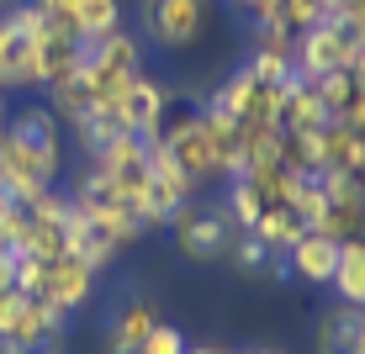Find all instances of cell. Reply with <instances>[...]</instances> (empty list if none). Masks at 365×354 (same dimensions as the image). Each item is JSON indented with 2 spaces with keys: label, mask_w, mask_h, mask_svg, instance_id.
<instances>
[{
  "label": "cell",
  "mask_w": 365,
  "mask_h": 354,
  "mask_svg": "<svg viewBox=\"0 0 365 354\" xmlns=\"http://www.w3.org/2000/svg\"><path fill=\"white\" fill-rule=\"evenodd\" d=\"M58 175H64V122L53 117V106H27L16 117H6V132H0V196L32 201Z\"/></svg>",
  "instance_id": "obj_1"
},
{
  "label": "cell",
  "mask_w": 365,
  "mask_h": 354,
  "mask_svg": "<svg viewBox=\"0 0 365 354\" xmlns=\"http://www.w3.org/2000/svg\"><path fill=\"white\" fill-rule=\"evenodd\" d=\"M143 74V43L133 32H106L101 43H85V58H80V90L91 100V111H111L128 85Z\"/></svg>",
  "instance_id": "obj_2"
},
{
  "label": "cell",
  "mask_w": 365,
  "mask_h": 354,
  "mask_svg": "<svg viewBox=\"0 0 365 354\" xmlns=\"http://www.w3.org/2000/svg\"><path fill=\"white\" fill-rule=\"evenodd\" d=\"M16 291L43 301V307H53V312H64V318H74L80 307H91L96 275L74 254H58V259H21L16 254Z\"/></svg>",
  "instance_id": "obj_3"
},
{
  "label": "cell",
  "mask_w": 365,
  "mask_h": 354,
  "mask_svg": "<svg viewBox=\"0 0 365 354\" xmlns=\"http://www.w3.org/2000/svg\"><path fill=\"white\" fill-rule=\"evenodd\" d=\"M233 217H228V207H222V196L217 201H185L180 212L170 217V238H175V249H180L191 264H212V259H222L228 254V244H233Z\"/></svg>",
  "instance_id": "obj_4"
},
{
  "label": "cell",
  "mask_w": 365,
  "mask_h": 354,
  "mask_svg": "<svg viewBox=\"0 0 365 354\" xmlns=\"http://www.w3.org/2000/svg\"><path fill=\"white\" fill-rule=\"evenodd\" d=\"M37 6L21 0V6L0 11V90H43L37 80Z\"/></svg>",
  "instance_id": "obj_5"
},
{
  "label": "cell",
  "mask_w": 365,
  "mask_h": 354,
  "mask_svg": "<svg viewBox=\"0 0 365 354\" xmlns=\"http://www.w3.org/2000/svg\"><path fill=\"white\" fill-rule=\"evenodd\" d=\"M355 53H360V37L339 16H323V21H312L307 32L292 37V69L302 74V80H323V74L349 69Z\"/></svg>",
  "instance_id": "obj_6"
},
{
  "label": "cell",
  "mask_w": 365,
  "mask_h": 354,
  "mask_svg": "<svg viewBox=\"0 0 365 354\" xmlns=\"http://www.w3.org/2000/svg\"><path fill=\"white\" fill-rule=\"evenodd\" d=\"M69 207H74V212H85V217H96V222H106V227H117V233H122V238H133V244L143 238L138 207H133V201L106 180V175L96 170L91 159H85L80 170H74V180H69Z\"/></svg>",
  "instance_id": "obj_7"
},
{
  "label": "cell",
  "mask_w": 365,
  "mask_h": 354,
  "mask_svg": "<svg viewBox=\"0 0 365 354\" xmlns=\"http://www.w3.org/2000/svg\"><path fill=\"white\" fill-rule=\"evenodd\" d=\"M138 21L154 48H196L207 37L212 0H138Z\"/></svg>",
  "instance_id": "obj_8"
},
{
  "label": "cell",
  "mask_w": 365,
  "mask_h": 354,
  "mask_svg": "<svg viewBox=\"0 0 365 354\" xmlns=\"http://www.w3.org/2000/svg\"><path fill=\"white\" fill-rule=\"evenodd\" d=\"M159 137H165V148L175 154V164L191 175L196 191H201V185H212V180H222V175H217V159H212V137H207V127H201V111L165 117Z\"/></svg>",
  "instance_id": "obj_9"
},
{
  "label": "cell",
  "mask_w": 365,
  "mask_h": 354,
  "mask_svg": "<svg viewBox=\"0 0 365 354\" xmlns=\"http://www.w3.org/2000/svg\"><path fill=\"white\" fill-rule=\"evenodd\" d=\"M122 249H133V238H122L117 227H106V222H96V217H85V212H74V207H69L64 254H74L91 275H101V270H111V264H117Z\"/></svg>",
  "instance_id": "obj_10"
},
{
  "label": "cell",
  "mask_w": 365,
  "mask_h": 354,
  "mask_svg": "<svg viewBox=\"0 0 365 354\" xmlns=\"http://www.w3.org/2000/svg\"><path fill=\"white\" fill-rule=\"evenodd\" d=\"M48 21L69 27L80 43H101L106 32L122 27V0H32Z\"/></svg>",
  "instance_id": "obj_11"
},
{
  "label": "cell",
  "mask_w": 365,
  "mask_h": 354,
  "mask_svg": "<svg viewBox=\"0 0 365 354\" xmlns=\"http://www.w3.org/2000/svg\"><path fill=\"white\" fill-rule=\"evenodd\" d=\"M170 100L175 95L154 80V74H138L128 85V95L111 106V117H117L133 137H159V127H165V117H170Z\"/></svg>",
  "instance_id": "obj_12"
},
{
  "label": "cell",
  "mask_w": 365,
  "mask_h": 354,
  "mask_svg": "<svg viewBox=\"0 0 365 354\" xmlns=\"http://www.w3.org/2000/svg\"><path fill=\"white\" fill-rule=\"evenodd\" d=\"M43 16V11H37ZM80 58H85V43L74 37L69 27H58V21H37V80H43V90L48 85H58V80H74L80 74Z\"/></svg>",
  "instance_id": "obj_13"
},
{
  "label": "cell",
  "mask_w": 365,
  "mask_h": 354,
  "mask_svg": "<svg viewBox=\"0 0 365 354\" xmlns=\"http://www.w3.org/2000/svg\"><path fill=\"white\" fill-rule=\"evenodd\" d=\"M64 312H53V307H43V301H32L27 296V307L16 312V323L0 333V349H11V354H32V349H43V344H58L64 338Z\"/></svg>",
  "instance_id": "obj_14"
},
{
  "label": "cell",
  "mask_w": 365,
  "mask_h": 354,
  "mask_svg": "<svg viewBox=\"0 0 365 354\" xmlns=\"http://www.w3.org/2000/svg\"><path fill=\"white\" fill-rule=\"evenodd\" d=\"M286 264H292L297 281L307 286H329L334 270H339V238H323V233H302L292 244V254H286Z\"/></svg>",
  "instance_id": "obj_15"
},
{
  "label": "cell",
  "mask_w": 365,
  "mask_h": 354,
  "mask_svg": "<svg viewBox=\"0 0 365 354\" xmlns=\"http://www.w3.org/2000/svg\"><path fill=\"white\" fill-rule=\"evenodd\" d=\"M154 323L159 318H154V307H148L143 296H122L117 312H111V323H106V349L111 354H138Z\"/></svg>",
  "instance_id": "obj_16"
},
{
  "label": "cell",
  "mask_w": 365,
  "mask_h": 354,
  "mask_svg": "<svg viewBox=\"0 0 365 354\" xmlns=\"http://www.w3.org/2000/svg\"><path fill=\"white\" fill-rule=\"evenodd\" d=\"M323 122H329V111H323L312 80L292 74V80H286V90H281V132H318Z\"/></svg>",
  "instance_id": "obj_17"
},
{
  "label": "cell",
  "mask_w": 365,
  "mask_h": 354,
  "mask_svg": "<svg viewBox=\"0 0 365 354\" xmlns=\"http://www.w3.org/2000/svg\"><path fill=\"white\" fill-rule=\"evenodd\" d=\"M228 259H233L238 275H255V281H259V275H270V281H292V264H286V254H270L255 233H233Z\"/></svg>",
  "instance_id": "obj_18"
},
{
  "label": "cell",
  "mask_w": 365,
  "mask_h": 354,
  "mask_svg": "<svg viewBox=\"0 0 365 354\" xmlns=\"http://www.w3.org/2000/svg\"><path fill=\"white\" fill-rule=\"evenodd\" d=\"M334 296L344 307H365V238L339 244V270H334Z\"/></svg>",
  "instance_id": "obj_19"
},
{
  "label": "cell",
  "mask_w": 365,
  "mask_h": 354,
  "mask_svg": "<svg viewBox=\"0 0 365 354\" xmlns=\"http://www.w3.org/2000/svg\"><path fill=\"white\" fill-rule=\"evenodd\" d=\"M360 323H365V307H344V301H334V307L318 318V354H349Z\"/></svg>",
  "instance_id": "obj_20"
},
{
  "label": "cell",
  "mask_w": 365,
  "mask_h": 354,
  "mask_svg": "<svg viewBox=\"0 0 365 354\" xmlns=\"http://www.w3.org/2000/svg\"><path fill=\"white\" fill-rule=\"evenodd\" d=\"M249 233H255L270 254H292V244L307 233V227H302V217H297L292 207H265V212H259V222L249 227Z\"/></svg>",
  "instance_id": "obj_21"
},
{
  "label": "cell",
  "mask_w": 365,
  "mask_h": 354,
  "mask_svg": "<svg viewBox=\"0 0 365 354\" xmlns=\"http://www.w3.org/2000/svg\"><path fill=\"white\" fill-rule=\"evenodd\" d=\"M275 164L302 175V180H312V175L323 170L318 164V132H281L275 137Z\"/></svg>",
  "instance_id": "obj_22"
},
{
  "label": "cell",
  "mask_w": 365,
  "mask_h": 354,
  "mask_svg": "<svg viewBox=\"0 0 365 354\" xmlns=\"http://www.w3.org/2000/svg\"><path fill=\"white\" fill-rule=\"evenodd\" d=\"M69 132H74V143H80V154L91 159V154H101V148L111 143V137H122L128 127H122L111 111H85L80 122H69Z\"/></svg>",
  "instance_id": "obj_23"
},
{
  "label": "cell",
  "mask_w": 365,
  "mask_h": 354,
  "mask_svg": "<svg viewBox=\"0 0 365 354\" xmlns=\"http://www.w3.org/2000/svg\"><path fill=\"white\" fill-rule=\"evenodd\" d=\"M312 90H318L323 111H329V122H339V117L349 111V100L360 95V85H355V74H349V69H339V74H323V80H312Z\"/></svg>",
  "instance_id": "obj_24"
},
{
  "label": "cell",
  "mask_w": 365,
  "mask_h": 354,
  "mask_svg": "<svg viewBox=\"0 0 365 354\" xmlns=\"http://www.w3.org/2000/svg\"><path fill=\"white\" fill-rule=\"evenodd\" d=\"M185 349H191V338H185V333H180L175 323H154L138 354H185Z\"/></svg>",
  "instance_id": "obj_25"
},
{
  "label": "cell",
  "mask_w": 365,
  "mask_h": 354,
  "mask_svg": "<svg viewBox=\"0 0 365 354\" xmlns=\"http://www.w3.org/2000/svg\"><path fill=\"white\" fill-rule=\"evenodd\" d=\"M16 222H21V201L0 196V249H11V238H16Z\"/></svg>",
  "instance_id": "obj_26"
},
{
  "label": "cell",
  "mask_w": 365,
  "mask_h": 354,
  "mask_svg": "<svg viewBox=\"0 0 365 354\" xmlns=\"http://www.w3.org/2000/svg\"><path fill=\"white\" fill-rule=\"evenodd\" d=\"M339 122H344V127L355 132V137H365V90H360L355 100H349V111H344V117H339Z\"/></svg>",
  "instance_id": "obj_27"
},
{
  "label": "cell",
  "mask_w": 365,
  "mask_h": 354,
  "mask_svg": "<svg viewBox=\"0 0 365 354\" xmlns=\"http://www.w3.org/2000/svg\"><path fill=\"white\" fill-rule=\"evenodd\" d=\"M11 286H16V254L0 249V291H11Z\"/></svg>",
  "instance_id": "obj_28"
},
{
  "label": "cell",
  "mask_w": 365,
  "mask_h": 354,
  "mask_svg": "<svg viewBox=\"0 0 365 354\" xmlns=\"http://www.w3.org/2000/svg\"><path fill=\"white\" fill-rule=\"evenodd\" d=\"M233 6L244 11L249 21H265V16H270V0H233Z\"/></svg>",
  "instance_id": "obj_29"
},
{
  "label": "cell",
  "mask_w": 365,
  "mask_h": 354,
  "mask_svg": "<svg viewBox=\"0 0 365 354\" xmlns=\"http://www.w3.org/2000/svg\"><path fill=\"white\" fill-rule=\"evenodd\" d=\"M349 74H355V85H360V90H365V48H360V53H355V64H349Z\"/></svg>",
  "instance_id": "obj_30"
},
{
  "label": "cell",
  "mask_w": 365,
  "mask_h": 354,
  "mask_svg": "<svg viewBox=\"0 0 365 354\" xmlns=\"http://www.w3.org/2000/svg\"><path fill=\"white\" fill-rule=\"evenodd\" d=\"M185 354H233V349H228V344H191Z\"/></svg>",
  "instance_id": "obj_31"
},
{
  "label": "cell",
  "mask_w": 365,
  "mask_h": 354,
  "mask_svg": "<svg viewBox=\"0 0 365 354\" xmlns=\"http://www.w3.org/2000/svg\"><path fill=\"white\" fill-rule=\"evenodd\" d=\"M349 354H365V323H360V333H355V344H349Z\"/></svg>",
  "instance_id": "obj_32"
},
{
  "label": "cell",
  "mask_w": 365,
  "mask_h": 354,
  "mask_svg": "<svg viewBox=\"0 0 365 354\" xmlns=\"http://www.w3.org/2000/svg\"><path fill=\"white\" fill-rule=\"evenodd\" d=\"M11 6H21V0H0V11H11Z\"/></svg>",
  "instance_id": "obj_33"
},
{
  "label": "cell",
  "mask_w": 365,
  "mask_h": 354,
  "mask_svg": "<svg viewBox=\"0 0 365 354\" xmlns=\"http://www.w3.org/2000/svg\"><path fill=\"white\" fill-rule=\"evenodd\" d=\"M255 354H281V349H255Z\"/></svg>",
  "instance_id": "obj_34"
},
{
  "label": "cell",
  "mask_w": 365,
  "mask_h": 354,
  "mask_svg": "<svg viewBox=\"0 0 365 354\" xmlns=\"http://www.w3.org/2000/svg\"><path fill=\"white\" fill-rule=\"evenodd\" d=\"M360 207H365V191H360Z\"/></svg>",
  "instance_id": "obj_35"
},
{
  "label": "cell",
  "mask_w": 365,
  "mask_h": 354,
  "mask_svg": "<svg viewBox=\"0 0 365 354\" xmlns=\"http://www.w3.org/2000/svg\"><path fill=\"white\" fill-rule=\"evenodd\" d=\"M0 354H11V349H0Z\"/></svg>",
  "instance_id": "obj_36"
}]
</instances>
